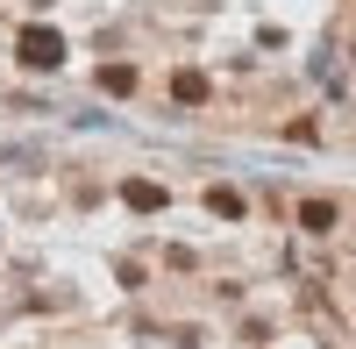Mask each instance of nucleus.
I'll list each match as a JSON object with an SVG mask.
<instances>
[{
    "instance_id": "obj_1",
    "label": "nucleus",
    "mask_w": 356,
    "mask_h": 349,
    "mask_svg": "<svg viewBox=\"0 0 356 349\" xmlns=\"http://www.w3.org/2000/svg\"><path fill=\"white\" fill-rule=\"evenodd\" d=\"M22 65L29 72H57L65 65V36L57 29H22Z\"/></svg>"
}]
</instances>
